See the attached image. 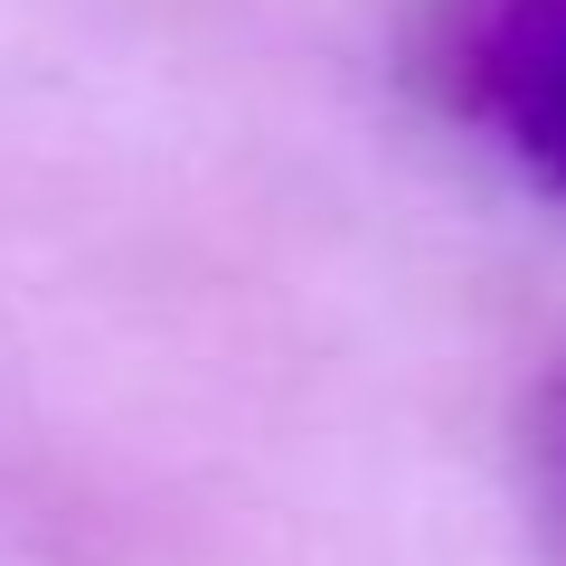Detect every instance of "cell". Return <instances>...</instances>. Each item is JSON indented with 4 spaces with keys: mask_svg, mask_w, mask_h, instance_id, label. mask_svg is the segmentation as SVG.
I'll return each instance as SVG.
<instances>
[{
    "mask_svg": "<svg viewBox=\"0 0 566 566\" xmlns=\"http://www.w3.org/2000/svg\"><path fill=\"white\" fill-rule=\"evenodd\" d=\"M472 95L528 180L566 189V0H510L472 48Z\"/></svg>",
    "mask_w": 566,
    "mask_h": 566,
    "instance_id": "cell-1",
    "label": "cell"
},
{
    "mask_svg": "<svg viewBox=\"0 0 566 566\" xmlns=\"http://www.w3.org/2000/svg\"><path fill=\"white\" fill-rule=\"evenodd\" d=\"M528 520H538V547L547 566H566V368L538 387V406H528Z\"/></svg>",
    "mask_w": 566,
    "mask_h": 566,
    "instance_id": "cell-2",
    "label": "cell"
}]
</instances>
